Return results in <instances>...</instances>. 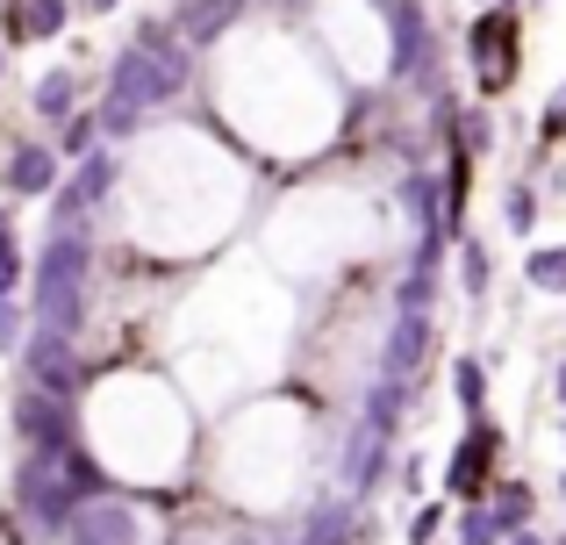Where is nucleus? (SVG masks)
Instances as JSON below:
<instances>
[{"mask_svg":"<svg viewBox=\"0 0 566 545\" xmlns=\"http://www.w3.org/2000/svg\"><path fill=\"white\" fill-rule=\"evenodd\" d=\"M409 380H395V374H380L374 380V388H366V409H359V423H366V431H374V438H395V423H401V409H409Z\"/></svg>","mask_w":566,"mask_h":545,"instance_id":"obj_21","label":"nucleus"},{"mask_svg":"<svg viewBox=\"0 0 566 545\" xmlns=\"http://www.w3.org/2000/svg\"><path fill=\"white\" fill-rule=\"evenodd\" d=\"M559 545H566V538H559Z\"/></svg>","mask_w":566,"mask_h":545,"instance_id":"obj_41","label":"nucleus"},{"mask_svg":"<svg viewBox=\"0 0 566 545\" xmlns=\"http://www.w3.org/2000/svg\"><path fill=\"white\" fill-rule=\"evenodd\" d=\"M80 446L101 460V474L172 481L193 460V402L166 374H108L86 402Z\"/></svg>","mask_w":566,"mask_h":545,"instance_id":"obj_4","label":"nucleus"},{"mask_svg":"<svg viewBox=\"0 0 566 545\" xmlns=\"http://www.w3.org/2000/svg\"><path fill=\"white\" fill-rule=\"evenodd\" d=\"M430 294H438V273H423V266H409L395 280V308H430Z\"/></svg>","mask_w":566,"mask_h":545,"instance_id":"obj_30","label":"nucleus"},{"mask_svg":"<svg viewBox=\"0 0 566 545\" xmlns=\"http://www.w3.org/2000/svg\"><path fill=\"white\" fill-rule=\"evenodd\" d=\"M559 510H566V474H559Z\"/></svg>","mask_w":566,"mask_h":545,"instance_id":"obj_38","label":"nucleus"},{"mask_svg":"<svg viewBox=\"0 0 566 545\" xmlns=\"http://www.w3.org/2000/svg\"><path fill=\"white\" fill-rule=\"evenodd\" d=\"M559 137H566V86L553 94V108L538 115V144H559Z\"/></svg>","mask_w":566,"mask_h":545,"instance_id":"obj_33","label":"nucleus"},{"mask_svg":"<svg viewBox=\"0 0 566 545\" xmlns=\"http://www.w3.org/2000/svg\"><path fill=\"white\" fill-rule=\"evenodd\" d=\"M72 108H80V72H72V65H51V72H36V86H29V115L57 129Z\"/></svg>","mask_w":566,"mask_h":545,"instance_id":"obj_20","label":"nucleus"},{"mask_svg":"<svg viewBox=\"0 0 566 545\" xmlns=\"http://www.w3.org/2000/svg\"><path fill=\"white\" fill-rule=\"evenodd\" d=\"M216 72V115L265 158H308L337 129V86L302 57L294 36H244Z\"/></svg>","mask_w":566,"mask_h":545,"instance_id":"obj_2","label":"nucleus"},{"mask_svg":"<svg viewBox=\"0 0 566 545\" xmlns=\"http://www.w3.org/2000/svg\"><path fill=\"white\" fill-rule=\"evenodd\" d=\"M380 14V72L387 80H430V65H438V36H430V14L423 0H374Z\"/></svg>","mask_w":566,"mask_h":545,"instance_id":"obj_9","label":"nucleus"},{"mask_svg":"<svg viewBox=\"0 0 566 545\" xmlns=\"http://www.w3.org/2000/svg\"><path fill=\"white\" fill-rule=\"evenodd\" d=\"M22 302H14V294H0V352H14V345H22Z\"/></svg>","mask_w":566,"mask_h":545,"instance_id":"obj_32","label":"nucleus"},{"mask_svg":"<svg viewBox=\"0 0 566 545\" xmlns=\"http://www.w3.org/2000/svg\"><path fill=\"white\" fill-rule=\"evenodd\" d=\"M72 8H80V14H115L123 0H72Z\"/></svg>","mask_w":566,"mask_h":545,"instance_id":"obj_35","label":"nucleus"},{"mask_svg":"<svg viewBox=\"0 0 566 545\" xmlns=\"http://www.w3.org/2000/svg\"><path fill=\"white\" fill-rule=\"evenodd\" d=\"M86 308H94V230L86 223H51L36 252V280H29V331H51L80 345Z\"/></svg>","mask_w":566,"mask_h":545,"instance_id":"obj_7","label":"nucleus"},{"mask_svg":"<svg viewBox=\"0 0 566 545\" xmlns=\"http://www.w3.org/2000/svg\"><path fill=\"white\" fill-rule=\"evenodd\" d=\"M488 517H495V532L510 538V532H531V510H538V495L524 489V481H488Z\"/></svg>","mask_w":566,"mask_h":545,"instance_id":"obj_22","label":"nucleus"},{"mask_svg":"<svg viewBox=\"0 0 566 545\" xmlns=\"http://www.w3.org/2000/svg\"><path fill=\"white\" fill-rule=\"evenodd\" d=\"M14 431H22V446L36 452V460H57V452L80 446V417H72V402H57V395H43V388L14 395Z\"/></svg>","mask_w":566,"mask_h":545,"instance_id":"obj_15","label":"nucleus"},{"mask_svg":"<svg viewBox=\"0 0 566 545\" xmlns=\"http://www.w3.org/2000/svg\"><path fill=\"white\" fill-rule=\"evenodd\" d=\"M0 72H8V43H0Z\"/></svg>","mask_w":566,"mask_h":545,"instance_id":"obj_39","label":"nucleus"},{"mask_svg":"<svg viewBox=\"0 0 566 545\" xmlns=\"http://www.w3.org/2000/svg\"><path fill=\"white\" fill-rule=\"evenodd\" d=\"M123 230L144 252H208L237 230L251 195V172L222 151L208 129H151L137 144V158H123Z\"/></svg>","mask_w":566,"mask_h":545,"instance_id":"obj_1","label":"nucleus"},{"mask_svg":"<svg viewBox=\"0 0 566 545\" xmlns=\"http://www.w3.org/2000/svg\"><path fill=\"white\" fill-rule=\"evenodd\" d=\"M57 172H65V158H57L51 144H14V151L0 158V187H8L14 201H43L57 187Z\"/></svg>","mask_w":566,"mask_h":545,"instance_id":"obj_18","label":"nucleus"},{"mask_svg":"<svg viewBox=\"0 0 566 545\" xmlns=\"http://www.w3.org/2000/svg\"><path fill=\"white\" fill-rule=\"evenodd\" d=\"M244 22V0H180V14H172V36L187 43V51H216L230 29Z\"/></svg>","mask_w":566,"mask_h":545,"instance_id":"obj_19","label":"nucleus"},{"mask_svg":"<svg viewBox=\"0 0 566 545\" xmlns=\"http://www.w3.org/2000/svg\"><path fill=\"white\" fill-rule=\"evenodd\" d=\"M430 345H438V323H430V308H395V323H387V337H380V374L409 380L416 366L430 359Z\"/></svg>","mask_w":566,"mask_h":545,"instance_id":"obj_17","label":"nucleus"},{"mask_svg":"<svg viewBox=\"0 0 566 545\" xmlns=\"http://www.w3.org/2000/svg\"><path fill=\"white\" fill-rule=\"evenodd\" d=\"M502 446H510V438H502V423L473 417V423H467V438L452 446V460H444V495H452V503H473V495L495 481Z\"/></svg>","mask_w":566,"mask_h":545,"instance_id":"obj_14","label":"nucleus"},{"mask_svg":"<svg viewBox=\"0 0 566 545\" xmlns=\"http://www.w3.org/2000/svg\"><path fill=\"white\" fill-rule=\"evenodd\" d=\"M459 545H502L495 517H488V503H467V510H459Z\"/></svg>","mask_w":566,"mask_h":545,"instance_id":"obj_31","label":"nucleus"},{"mask_svg":"<svg viewBox=\"0 0 566 545\" xmlns=\"http://www.w3.org/2000/svg\"><path fill=\"white\" fill-rule=\"evenodd\" d=\"M72 22V0H22L8 14V36H36V43H57Z\"/></svg>","mask_w":566,"mask_h":545,"instance_id":"obj_23","label":"nucleus"},{"mask_svg":"<svg viewBox=\"0 0 566 545\" xmlns=\"http://www.w3.org/2000/svg\"><path fill=\"white\" fill-rule=\"evenodd\" d=\"M280 337H287V294L273 280L216 273L180 316V380L201 402H230L280 359Z\"/></svg>","mask_w":566,"mask_h":545,"instance_id":"obj_3","label":"nucleus"},{"mask_svg":"<svg viewBox=\"0 0 566 545\" xmlns=\"http://www.w3.org/2000/svg\"><path fill=\"white\" fill-rule=\"evenodd\" d=\"M438 524H444V503H423V510H416V524H409V538H416V545L438 538Z\"/></svg>","mask_w":566,"mask_h":545,"instance_id":"obj_34","label":"nucleus"},{"mask_svg":"<svg viewBox=\"0 0 566 545\" xmlns=\"http://www.w3.org/2000/svg\"><path fill=\"white\" fill-rule=\"evenodd\" d=\"M94 144H101V123H94V108H72L65 123H57V144H51V151H57V158H86Z\"/></svg>","mask_w":566,"mask_h":545,"instance_id":"obj_25","label":"nucleus"},{"mask_svg":"<svg viewBox=\"0 0 566 545\" xmlns=\"http://www.w3.org/2000/svg\"><path fill=\"white\" fill-rule=\"evenodd\" d=\"M467 57H473V86H481V101L510 94L516 65H524V29H516V14L488 8L481 22H473V36H467Z\"/></svg>","mask_w":566,"mask_h":545,"instance_id":"obj_10","label":"nucleus"},{"mask_svg":"<svg viewBox=\"0 0 566 545\" xmlns=\"http://www.w3.org/2000/svg\"><path fill=\"white\" fill-rule=\"evenodd\" d=\"M14 287H22V244H14V216L0 201V294H14Z\"/></svg>","mask_w":566,"mask_h":545,"instance_id":"obj_29","label":"nucleus"},{"mask_svg":"<svg viewBox=\"0 0 566 545\" xmlns=\"http://www.w3.org/2000/svg\"><path fill=\"white\" fill-rule=\"evenodd\" d=\"M115 180H123V158H115L108 144H94L86 158H72V172H57V187L43 195L51 201V223H86V216L115 195Z\"/></svg>","mask_w":566,"mask_h":545,"instance_id":"obj_12","label":"nucleus"},{"mask_svg":"<svg viewBox=\"0 0 566 545\" xmlns=\"http://www.w3.org/2000/svg\"><path fill=\"white\" fill-rule=\"evenodd\" d=\"M502 545H545V538H538V532H510Z\"/></svg>","mask_w":566,"mask_h":545,"instance_id":"obj_37","label":"nucleus"},{"mask_svg":"<svg viewBox=\"0 0 566 545\" xmlns=\"http://www.w3.org/2000/svg\"><path fill=\"white\" fill-rule=\"evenodd\" d=\"M65 538H72V545H137V538H144V517H137V503L94 495V503H80V510H72Z\"/></svg>","mask_w":566,"mask_h":545,"instance_id":"obj_16","label":"nucleus"},{"mask_svg":"<svg viewBox=\"0 0 566 545\" xmlns=\"http://www.w3.org/2000/svg\"><path fill=\"white\" fill-rule=\"evenodd\" d=\"M14 503H22V524H29L36 538H65L72 510H80L86 495L72 489V481L57 474L51 460H36V452H29V460H22V474H14Z\"/></svg>","mask_w":566,"mask_h":545,"instance_id":"obj_11","label":"nucleus"},{"mask_svg":"<svg viewBox=\"0 0 566 545\" xmlns=\"http://www.w3.org/2000/svg\"><path fill=\"white\" fill-rule=\"evenodd\" d=\"M14 352H22V374H29V388L57 395V402H80V395H86V366H80V345H72V337L29 331Z\"/></svg>","mask_w":566,"mask_h":545,"instance_id":"obj_13","label":"nucleus"},{"mask_svg":"<svg viewBox=\"0 0 566 545\" xmlns=\"http://www.w3.org/2000/svg\"><path fill=\"white\" fill-rule=\"evenodd\" d=\"M502 223H510L516 238H531V230H538V195H531L524 180H510V187H502Z\"/></svg>","mask_w":566,"mask_h":545,"instance_id":"obj_27","label":"nucleus"},{"mask_svg":"<svg viewBox=\"0 0 566 545\" xmlns=\"http://www.w3.org/2000/svg\"><path fill=\"white\" fill-rule=\"evenodd\" d=\"M452 402L467 409V417H488V366L473 359V352L452 359Z\"/></svg>","mask_w":566,"mask_h":545,"instance_id":"obj_24","label":"nucleus"},{"mask_svg":"<svg viewBox=\"0 0 566 545\" xmlns=\"http://www.w3.org/2000/svg\"><path fill=\"white\" fill-rule=\"evenodd\" d=\"M187 72H193L187 43L172 36V29L158 22V14H144L137 36H129L123 51H115L108 86H101V101H94L101 144H108V137H137V129H151V115H158V108H166V101L187 86Z\"/></svg>","mask_w":566,"mask_h":545,"instance_id":"obj_5","label":"nucleus"},{"mask_svg":"<svg viewBox=\"0 0 566 545\" xmlns=\"http://www.w3.org/2000/svg\"><path fill=\"white\" fill-rule=\"evenodd\" d=\"M502 8H510V0H502Z\"/></svg>","mask_w":566,"mask_h":545,"instance_id":"obj_40","label":"nucleus"},{"mask_svg":"<svg viewBox=\"0 0 566 545\" xmlns=\"http://www.w3.org/2000/svg\"><path fill=\"white\" fill-rule=\"evenodd\" d=\"M524 280L538 294H566V244H538V252L524 259Z\"/></svg>","mask_w":566,"mask_h":545,"instance_id":"obj_26","label":"nucleus"},{"mask_svg":"<svg viewBox=\"0 0 566 545\" xmlns=\"http://www.w3.org/2000/svg\"><path fill=\"white\" fill-rule=\"evenodd\" d=\"M553 395H559V409H566V359L553 366Z\"/></svg>","mask_w":566,"mask_h":545,"instance_id":"obj_36","label":"nucleus"},{"mask_svg":"<svg viewBox=\"0 0 566 545\" xmlns=\"http://www.w3.org/2000/svg\"><path fill=\"white\" fill-rule=\"evenodd\" d=\"M488 280H495V273H488V244H481V238H459V287H467L473 302H481Z\"/></svg>","mask_w":566,"mask_h":545,"instance_id":"obj_28","label":"nucleus"},{"mask_svg":"<svg viewBox=\"0 0 566 545\" xmlns=\"http://www.w3.org/2000/svg\"><path fill=\"white\" fill-rule=\"evenodd\" d=\"M302 460H308V409H294V402H251L222 423L216 474H222L230 495L244 489L251 467H273V474H265L273 481V503H287L294 481H302Z\"/></svg>","mask_w":566,"mask_h":545,"instance_id":"obj_6","label":"nucleus"},{"mask_svg":"<svg viewBox=\"0 0 566 545\" xmlns=\"http://www.w3.org/2000/svg\"><path fill=\"white\" fill-rule=\"evenodd\" d=\"M265 252H273L294 280H316V273L345 266L352 252H366V223H352V201H337V195H302V201H287V209L273 216Z\"/></svg>","mask_w":566,"mask_h":545,"instance_id":"obj_8","label":"nucleus"}]
</instances>
